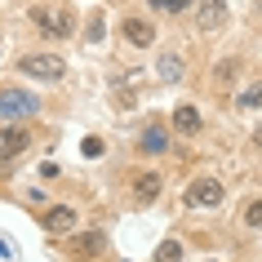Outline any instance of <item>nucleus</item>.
<instances>
[{"instance_id": "11", "label": "nucleus", "mask_w": 262, "mask_h": 262, "mask_svg": "<svg viewBox=\"0 0 262 262\" xmlns=\"http://www.w3.org/2000/svg\"><path fill=\"white\" fill-rule=\"evenodd\" d=\"M235 76H240V58H222L218 67H213V84H218V89L235 84Z\"/></svg>"}, {"instance_id": "14", "label": "nucleus", "mask_w": 262, "mask_h": 262, "mask_svg": "<svg viewBox=\"0 0 262 262\" xmlns=\"http://www.w3.org/2000/svg\"><path fill=\"white\" fill-rule=\"evenodd\" d=\"M71 249H76V253H98V249H102V231L76 235V240H71Z\"/></svg>"}, {"instance_id": "17", "label": "nucleus", "mask_w": 262, "mask_h": 262, "mask_svg": "<svg viewBox=\"0 0 262 262\" xmlns=\"http://www.w3.org/2000/svg\"><path fill=\"white\" fill-rule=\"evenodd\" d=\"M151 262H182V245H178V240H165V245L156 249Z\"/></svg>"}, {"instance_id": "15", "label": "nucleus", "mask_w": 262, "mask_h": 262, "mask_svg": "<svg viewBox=\"0 0 262 262\" xmlns=\"http://www.w3.org/2000/svg\"><path fill=\"white\" fill-rule=\"evenodd\" d=\"M240 222L253 227V231H262V200H249V205L240 209Z\"/></svg>"}, {"instance_id": "13", "label": "nucleus", "mask_w": 262, "mask_h": 262, "mask_svg": "<svg viewBox=\"0 0 262 262\" xmlns=\"http://www.w3.org/2000/svg\"><path fill=\"white\" fill-rule=\"evenodd\" d=\"M169 138H165V129H147L142 134V156H165Z\"/></svg>"}, {"instance_id": "5", "label": "nucleus", "mask_w": 262, "mask_h": 262, "mask_svg": "<svg viewBox=\"0 0 262 262\" xmlns=\"http://www.w3.org/2000/svg\"><path fill=\"white\" fill-rule=\"evenodd\" d=\"M120 36H124V45H134V49H151L156 45V23L151 18H124L120 23Z\"/></svg>"}, {"instance_id": "7", "label": "nucleus", "mask_w": 262, "mask_h": 262, "mask_svg": "<svg viewBox=\"0 0 262 262\" xmlns=\"http://www.w3.org/2000/svg\"><path fill=\"white\" fill-rule=\"evenodd\" d=\"M76 222H80V218H76V209H71V205H54V209H45V213H40V227L49 235H71V231H76Z\"/></svg>"}, {"instance_id": "10", "label": "nucleus", "mask_w": 262, "mask_h": 262, "mask_svg": "<svg viewBox=\"0 0 262 262\" xmlns=\"http://www.w3.org/2000/svg\"><path fill=\"white\" fill-rule=\"evenodd\" d=\"M227 23V9H222V0H205V9H200V31H218Z\"/></svg>"}, {"instance_id": "9", "label": "nucleus", "mask_w": 262, "mask_h": 262, "mask_svg": "<svg viewBox=\"0 0 262 262\" xmlns=\"http://www.w3.org/2000/svg\"><path fill=\"white\" fill-rule=\"evenodd\" d=\"M160 187H165V178H160V173H138V178H134V191H129L134 209H147L156 195H160Z\"/></svg>"}, {"instance_id": "18", "label": "nucleus", "mask_w": 262, "mask_h": 262, "mask_svg": "<svg viewBox=\"0 0 262 262\" xmlns=\"http://www.w3.org/2000/svg\"><path fill=\"white\" fill-rule=\"evenodd\" d=\"M151 9H160V14H182V9H191V0H151Z\"/></svg>"}, {"instance_id": "1", "label": "nucleus", "mask_w": 262, "mask_h": 262, "mask_svg": "<svg viewBox=\"0 0 262 262\" xmlns=\"http://www.w3.org/2000/svg\"><path fill=\"white\" fill-rule=\"evenodd\" d=\"M27 18L49 36V40H67L71 31H76V9H71V5H31Z\"/></svg>"}, {"instance_id": "16", "label": "nucleus", "mask_w": 262, "mask_h": 262, "mask_svg": "<svg viewBox=\"0 0 262 262\" xmlns=\"http://www.w3.org/2000/svg\"><path fill=\"white\" fill-rule=\"evenodd\" d=\"M160 76H165V80H182V58L178 54H165V58H160Z\"/></svg>"}, {"instance_id": "3", "label": "nucleus", "mask_w": 262, "mask_h": 262, "mask_svg": "<svg viewBox=\"0 0 262 262\" xmlns=\"http://www.w3.org/2000/svg\"><path fill=\"white\" fill-rule=\"evenodd\" d=\"M18 71H23L27 80H62V76H67V62L58 54H23L18 58Z\"/></svg>"}, {"instance_id": "2", "label": "nucleus", "mask_w": 262, "mask_h": 262, "mask_svg": "<svg viewBox=\"0 0 262 262\" xmlns=\"http://www.w3.org/2000/svg\"><path fill=\"white\" fill-rule=\"evenodd\" d=\"M40 116V98L27 89H0V124H27Z\"/></svg>"}, {"instance_id": "20", "label": "nucleus", "mask_w": 262, "mask_h": 262, "mask_svg": "<svg viewBox=\"0 0 262 262\" xmlns=\"http://www.w3.org/2000/svg\"><path fill=\"white\" fill-rule=\"evenodd\" d=\"M84 156H89V160L102 156V138H84Z\"/></svg>"}, {"instance_id": "12", "label": "nucleus", "mask_w": 262, "mask_h": 262, "mask_svg": "<svg viewBox=\"0 0 262 262\" xmlns=\"http://www.w3.org/2000/svg\"><path fill=\"white\" fill-rule=\"evenodd\" d=\"M235 107L240 111H253V107H262V80H249L240 94H235Z\"/></svg>"}, {"instance_id": "19", "label": "nucleus", "mask_w": 262, "mask_h": 262, "mask_svg": "<svg viewBox=\"0 0 262 262\" xmlns=\"http://www.w3.org/2000/svg\"><path fill=\"white\" fill-rule=\"evenodd\" d=\"M102 31H107V27H102V14H94V18H89V31H84V40L102 45Z\"/></svg>"}, {"instance_id": "21", "label": "nucleus", "mask_w": 262, "mask_h": 262, "mask_svg": "<svg viewBox=\"0 0 262 262\" xmlns=\"http://www.w3.org/2000/svg\"><path fill=\"white\" fill-rule=\"evenodd\" d=\"M253 147H258V151H262V124H258V129H253Z\"/></svg>"}, {"instance_id": "4", "label": "nucleus", "mask_w": 262, "mask_h": 262, "mask_svg": "<svg viewBox=\"0 0 262 262\" xmlns=\"http://www.w3.org/2000/svg\"><path fill=\"white\" fill-rule=\"evenodd\" d=\"M222 195H227V187H222L218 178H195L187 191H182V200L191 209H213V205H222Z\"/></svg>"}, {"instance_id": "6", "label": "nucleus", "mask_w": 262, "mask_h": 262, "mask_svg": "<svg viewBox=\"0 0 262 262\" xmlns=\"http://www.w3.org/2000/svg\"><path fill=\"white\" fill-rule=\"evenodd\" d=\"M31 147V129L27 124H5L0 129V160H14Z\"/></svg>"}, {"instance_id": "8", "label": "nucleus", "mask_w": 262, "mask_h": 262, "mask_svg": "<svg viewBox=\"0 0 262 262\" xmlns=\"http://www.w3.org/2000/svg\"><path fill=\"white\" fill-rule=\"evenodd\" d=\"M169 124H173V134H182V138H195V134L205 129V116H200V111H195L191 102H182V107H173Z\"/></svg>"}]
</instances>
